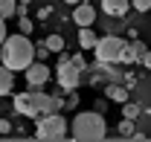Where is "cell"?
Listing matches in <instances>:
<instances>
[{
	"label": "cell",
	"instance_id": "1",
	"mask_svg": "<svg viewBox=\"0 0 151 142\" xmlns=\"http://www.w3.org/2000/svg\"><path fill=\"white\" fill-rule=\"evenodd\" d=\"M35 61V44L29 41V35H6V41L0 44V64H6L15 72H26V67Z\"/></svg>",
	"mask_w": 151,
	"mask_h": 142
},
{
	"label": "cell",
	"instance_id": "2",
	"mask_svg": "<svg viewBox=\"0 0 151 142\" xmlns=\"http://www.w3.org/2000/svg\"><path fill=\"white\" fill-rule=\"evenodd\" d=\"M70 133L73 139H105L108 136V122L99 110H84V113H76V119L70 122Z\"/></svg>",
	"mask_w": 151,
	"mask_h": 142
},
{
	"label": "cell",
	"instance_id": "3",
	"mask_svg": "<svg viewBox=\"0 0 151 142\" xmlns=\"http://www.w3.org/2000/svg\"><path fill=\"white\" fill-rule=\"evenodd\" d=\"M67 133H70V125L61 116V110H58V113H44V116H38L35 139H67Z\"/></svg>",
	"mask_w": 151,
	"mask_h": 142
},
{
	"label": "cell",
	"instance_id": "4",
	"mask_svg": "<svg viewBox=\"0 0 151 142\" xmlns=\"http://www.w3.org/2000/svg\"><path fill=\"white\" fill-rule=\"evenodd\" d=\"M55 81H58V87H61V93H73V90H78V81H81V70L73 64V55H67L64 49L58 52Z\"/></svg>",
	"mask_w": 151,
	"mask_h": 142
},
{
	"label": "cell",
	"instance_id": "5",
	"mask_svg": "<svg viewBox=\"0 0 151 142\" xmlns=\"http://www.w3.org/2000/svg\"><path fill=\"white\" fill-rule=\"evenodd\" d=\"M125 38L122 35H113V32H108V35H102L99 41H96L93 47V55L96 61H105V64H116L119 58H122V49H125Z\"/></svg>",
	"mask_w": 151,
	"mask_h": 142
},
{
	"label": "cell",
	"instance_id": "6",
	"mask_svg": "<svg viewBox=\"0 0 151 142\" xmlns=\"http://www.w3.org/2000/svg\"><path fill=\"white\" fill-rule=\"evenodd\" d=\"M29 96H32V102H35L38 116H44V113H58V110H64V102H61L58 96H50V93H44L41 87H32V90H29Z\"/></svg>",
	"mask_w": 151,
	"mask_h": 142
},
{
	"label": "cell",
	"instance_id": "7",
	"mask_svg": "<svg viewBox=\"0 0 151 142\" xmlns=\"http://www.w3.org/2000/svg\"><path fill=\"white\" fill-rule=\"evenodd\" d=\"M50 75H52L50 67H47L44 61H38V58H35V61L26 67V84H29V87H44V84L50 81Z\"/></svg>",
	"mask_w": 151,
	"mask_h": 142
},
{
	"label": "cell",
	"instance_id": "8",
	"mask_svg": "<svg viewBox=\"0 0 151 142\" xmlns=\"http://www.w3.org/2000/svg\"><path fill=\"white\" fill-rule=\"evenodd\" d=\"M12 105H15V113H20V116H26V119H38V110H35V102H32L29 90H26V93H15Z\"/></svg>",
	"mask_w": 151,
	"mask_h": 142
},
{
	"label": "cell",
	"instance_id": "9",
	"mask_svg": "<svg viewBox=\"0 0 151 142\" xmlns=\"http://www.w3.org/2000/svg\"><path fill=\"white\" fill-rule=\"evenodd\" d=\"M73 20H76V26L81 29V26H93V20H96V9L90 6V3H78V6H73Z\"/></svg>",
	"mask_w": 151,
	"mask_h": 142
},
{
	"label": "cell",
	"instance_id": "10",
	"mask_svg": "<svg viewBox=\"0 0 151 142\" xmlns=\"http://www.w3.org/2000/svg\"><path fill=\"white\" fill-rule=\"evenodd\" d=\"M142 52H145V44H139V41H128V44H125V49H122V58H119V64H125V67H131V64H139Z\"/></svg>",
	"mask_w": 151,
	"mask_h": 142
},
{
	"label": "cell",
	"instance_id": "11",
	"mask_svg": "<svg viewBox=\"0 0 151 142\" xmlns=\"http://www.w3.org/2000/svg\"><path fill=\"white\" fill-rule=\"evenodd\" d=\"M131 9V0H102V12L108 18H125Z\"/></svg>",
	"mask_w": 151,
	"mask_h": 142
},
{
	"label": "cell",
	"instance_id": "12",
	"mask_svg": "<svg viewBox=\"0 0 151 142\" xmlns=\"http://www.w3.org/2000/svg\"><path fill=\"white\" fill-rule=\"evenodd\" d=\"M105 96H108V102H119V105H125V102H128V87L119 84V81H111V84L105 87Z\"/></svg>",
	"mask_w": 151,
	"mask_h": 142
},
{
	"label": "cell",
	"instance_id": "13",
	"mask_svg": "<svg viewBox=\"0 0 151 142\" xmlns=\"http://www.w3.org/2000/svg\"><path fill=\"white\" fill-rule=\"evenodd\" d=\"M12 90H15V70L0 64V96H12Z\"/></svg>",
	"mask_w": 151,
	"mask_h": 142
},
{
	"label": "cell",
	"instance_id": "14",
	"mask_svg": "<svg viewBox=\"0 0 151 142\" xmlns=\"http://www.w3.org/2000/svg\"><path fill=\"white\" fill-rule=\"evenodd\" d=\"M96 41H99V35H96L90 26H81V32H78V47L81 49H93Z\"/></svg>",
	"mask_w": 151,
	"mask_h": 142
},
{
	"label": "cell",
	"instance_id": "15",
	"mask_svg": "<svg viewBox=\"0 0 151 142\" xmlns=\"http://www.w3.org/2000/svg\"><path fill=\"white\" fill-rule=\"evenodd\" d=\"M18 15V0H0V18H15Z\"/></svg>",
	"mask_w": 151,
	"mask_h": 142
},
{
	"label": "cell",
	"instance_id": "16",
	"mask_svg": "<svg viewBox=\"0 0 151 142\" xmlns=\"http://www.w3.org/2000/svg\"><path fill=\"white\" fill-rule=\"evenodd\" d=\"M44 47H47V49H50V52H61V49H64V38L58 35H47V41H44Z\"/></svg>",
	"mask_w": 151,
	"mask_h": 142
},
{
	"label": "cell",
	"instance_id": "17",
	"mask_svg": "<svg viewBox=\"0 0 151 142\" xmlns=\"http://www.w3.org/2000/svg\"><path fill=\"white\" fill-rule=\"evenodd\" d=\"M119 136H128V139H134V133H137V128H134V119H125L122 116V122H119Z\"/></svg>",
	"mask_w": 151,
	"mask_h": 142
},
{
	"label": "cell",
	"instance_id": "18",
	"mask_svg": "<svg viewBox=\"0 0 151 142\" xmlns=\"http://www.w3.org/2000/svg\"><path fill=\"white\" fill-rule=\"evenodd\" d=\"M122 116H125V119H137V116H142V107L134 105V102H125V105H122Z\"/></svg>",
	"mask_w": 151,
	"mask_h": 142
},
{
	"label": "cell",
	"instance_id": "19",
	"mask_svg": "<svg viewBox=\"0 0 151 142\" xmlns=\"http://www.w3.org/2000/svg\"><path fill=\"white\" fill-rule=\"evenodd\" d=\"M131 9H137V12H151V0H131Z\"/></svg>",
	"mask_w": 151,
	"mask_h": 142
},
{
	"label": "cell",
	"instance_id": "20",
	"mask_svg": "<svg viewBox=\"0 0 151 142\" xmlns=\"http://www.w3.org/2000/svg\"><path fill=\"white\" fill-rule=\"evenodd\" d=\"M18 23H20V32H23V35H32V29H35V23L29 20V15H26V18H20Z\"/></svg>",
	"mask_w": 151,
	"mask_h": 142
},
{
	"label": "cell",
	"instance_id": "21",
	"mask_svg": "<svg viewBox=\"0 0 151 142\" xmlns=\"http://www.w3.org/2000/svg\"><path fill=\"white\" fill-rule=\"evenodd\" d=\"M67 96H70V99H67V102H64V110H73V107H78V93H67Z\"/></svg>",
	"mask_w": 151,
	"mask_h": 142
},
{
	"label": "cell",
	"instance_id": "22",
	"mask_svg": "<svg viewBox=\"0 0 151 142\" xmlns=\"http://www.w3.org/2000/svg\"><path fill=\"white\" fill-rule=\"evenodd\" d=\"M6 133H12V122L6 116H0V136H6Z\"/></svg>",
	"mask_w": 151,
	"mask_h": 142
},
{
	"label": "cell",
	"instance_id": "23",
	"mask_svg": "<svg viewBox=\"0 0 151 142\" xmlns=\"http://www.w3.org/2000/svg\"><path fill=\"white\" fill-rule=\"evenodd\" d=\"M73 64H76V67H78L81 72L87 70V61H84V55H81V52H76V55H73Z\"/></svg>",
	"mask_w": 151,
	"mask_h": 142
},
{
	"label": "cell",
	"instance_id": "24",
	"mask_svg": "<svg viewBox=\"0 0 151 142\" xmlns=\"http://www.w3.org/2000/svg\"><path fill=\"white\" fill-rule=\"evenodd\" d=\"M139 64H142L145 70H151V49H145V52H142V58H139Z\"/></svg>",
	"mask_w": 151,
	"mask_h": 142
},
{
	"label": "cell",
	"instance_id": "25",
	"mask_svg": "<svg viewBox=\"0 0 151 142\" xmlns=\"http://www.w3.org/2000/svg\"><path fill=\"white\" fill-rule=\"evenodd\" d=\"M50 15H52V6H41V9H38V18L41 20H47Z\"/></svg>",
	"mask_w": 151,
	"mask_h": 142
},
{
	"label": "cell",
	"instance_id": "26",
	"mask_svg": "<svg viewBox=\"0 0 151 142\" xmlns=\"http://www.w3.org/2000/svg\"><path fill=\"white\" fill-rule=\"evenodd\" d=\"M6 41V18H0V44Z\"/></svg>",
	"mask_w": 151,
	"mask_h": 142
},
{
	"label": "cell",
	"instance_id": "27",
	"mask_svg": "<svg viewBox=\"0 0 151 142\" xmlns=\"http://www.w3.org/2000/svg\"><path fill=\"white\" fill-rule=\"evenodd\" d=\"M134 84H137V75H131V72H128V75H125V87L131 90V87H134Z\"/></svg>",
	"mask_w": 151,
	"mask_h": 142
},
{
	"label": "cell",
	"instance_id": "28",
	"mask_svg": "<svg viewBox=\"0 0 151 142\" xmlns=\"http://www.w3.org/2000/svg\"><path fill=\"white\" fill-rule=\"evenodd\" d=\"M64 3H67V6H78L81 0H64Z\"/></svg>",
	"mask_w": 151,
	"mask_h": 142
},
{
	"label": "cell",
	"instance_id": "29",
	"mask_svg": "<svg viewBox=\"0 0 151 142\" xmlns=\"http://www.w3.org/2000/svg\"><path fill=\"white\" fill-rule=\"evenodd\" d=\"M18 3H26V6H29V0H18Z\"/></svg>",
	"mask_w": 151,
	"mask_h": 142
},
{
	"label": "cell",
	"instance_id": "30",
	"mask_svg": "<svg viewBox=\"0 0 151 142\" xmlns=\"http://www.w3.org/2000/svg\"><path fill=\"white\" fill-rule=\"evenodd\" d=\"M148 15H151V12H148Z\"/></svg>",
	"mask_w": 151,
	"mask_h": 142
}]
</instances>
